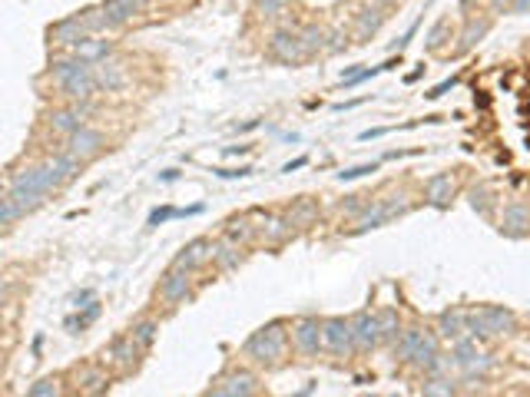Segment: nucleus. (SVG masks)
<instances>
[{"mask_svg": "<svg viewBox=\"0 0 530 397\" xmlns=\"http://www.w3.org/2000/svg\"><path fill=\"white\" fill-rule=\"evenodd\" d=\"M139 351H143V347L136 345V338L123 335V338H116L113 345H110V351H106V361H110V364H116L120 371H133V368H136V361H139Z\"/></svg>", "mask_w": 530, "mask_h": 397, "instance_id": "obj_11", "label": "nucleus"}, {"mask_svg": "<svg viewBox=\"0 0 530 397\" xmlns=\"http://www.w3.org/2000/svg\"><path fill=\"white\" fill-rule=\"evenodd\" d=\"M156 331H159V324H156V322H136L133 328H129V335L136 338L139 347H152V341H156Z\"/></svg>", "mask_w": 530, "mask_h": 397, "instance_id": "obj_31", "label": "nucleus"}, {"mask_svg": "<svg viewBox=\"0 0 530 397\" xmlns=\"http://www.w3.org/2000/svg\"><path fill=\"white\" fill-rule=\"evenodd\" d=\"M438 354H441V351H438V338L424 331V338H421V345H417V351H415V358L411 361H415L417 368H424V371H428L431 364L438 361Z\"/></svg>", "mask_w": 530, "mask_h": 397, "instance_id": "obj_26", "label": "nucleus"}, {"mask_svg": "<svg viewBox=\"0 0 530 397\" xmlns=\"http://www.w3.org/2000/svg\"><path fill=\"white\" fill-rule=\"evenodd\" d=\"M375 169H378L375 162H365V166H352V169H341L338 179H341V182H352V179H361V175L375 173Z\"/></svg>", "mask_w": 530, "mask_h": 397, "instance_id": "obj_40", "label": "nucleus"}, {"mask_svg": "<svg viewBox=\"0 0 530 397\" xmlns=\"http://www.w3.org/2000/svg\"><path fill=\"white\" fill-rule=\"evenodd\" d=\"M242 245L239 242H232V238H222L219 245H215L213 252V259L219 261V268H226V272H232V268H239V261H242Z\"/></svg>", "mask_w": 530, "mask_h": 397, "instance_id": "obj_22", "label": "nucleus"}, {"mask_svg": "<svg viewBox=\"0 0 530 397\" xmlns=\"http://www.w3.org/2000/svg\"><path fill=\"white\" fill-rule=\"evenodd\" d=\"M80 20H83V27H87L89 34H100V30H106L110 27V20H106V10L103 7H89V10L80 13Z\"/></svg>", "mask_w": 530, "mask_h": 397, "instance_id": "obj_33", "label": "nucleus"}, {"mask_svg": "<svg viewBox=\"0 0 530 397\" xmlns=\"http://www.w3.org/2000/svg\"><path fill=\"white\" fill-rule=\"evenodd\" d=\"M73 53L96 66L100 60H106V57L113 53V43H110V40H89V37H87V40H80V43H76Z\"/></svg>", "mask_w": 530, "mask_h": 397, "instance_id": "obj_21", "label": "nucleus"}, {"mask_svg": "<svg viewBox=\"0 0 530 397\" xmlns=\"http://www.w3.org/2000/svg\"><path fill=\"white\" fill-rule=\"evenodd\" d=\"M381 20H385V13H381L378 3H375V7H365V10L358 13V20H354V34H358V37H368V34H375L381 27Z\"/></svg>", "mask_w": 530, "mask_h": 397, "instance_id": "obj_25", "label": "nucleus"}, {"mask_svg": "<svg viewBox=\"0 0 530 397\" xmlns=\"http://www.w3.org/2000/svg\"><path fill=\"white\" fill-rule=\"evenodd\" d=\"M3 301H7V291H3V285H0V308H3Z\"/></svg>", "mask_w": 530, "mask_h": 397, "instance_id": "obj_47", "label": "nucleus"}, {"mask_svg": "<svg viewBox=\"0 0 530 397\" xmlns=\"http://www.w3.org/2000/svg\"><path fill=\"white\" fill-rule=\"evenodd\" d=\"M268 50H272V57L282 63L308 60V53H305V47H302V37L292 34V30H275V34L268 37Z\"/></svg>", "mask_w": 530, "mask_h": 397, "instance_id": "obj_7", "label": "nucleus"}, {"mask_svg": "<svg viewBox=\"0 0 530 397\" xmlns=\"http://www.w3.org/2000/svg\"><path fill=\"white\" fill-rule=\"evenodd\" d=\"M421 338H424V331H421V328H408V331H401V335H398V358H401V361L415 358L417 345H421Z\"/></svg>", "mask_w": 530, "mask_h": 397, "instance_id": "obj_27", "label": "nucleus"}, {"mask_svg": "<svg viewBox=\"0 0 530 397\" xmlns=\"http://www.w3.org/2000/svg\"><path fill=\"white\" fill-rule=\"evenodd\" d=\"M259 232H262V238H268V242H282V238L292 232V222L289 219H265Z\"/></svg>", "mask_w": 530, "mask_h": 397, "instance_id": "obj_30", "label": "nucleus"}, {"mask_svg": "<svg viewBox=\"0 0 530 397\" xmlns=\"http://www.w3.org/2000/svg\"><path fill=\"white\" fill-rule=\"evenodd\" d=\"M530 229V209L527 205H507L504 209V219H501V232L510 238L524 236Z\"/></svg>", "mask_w": 530, "mask_h": 397, "instance_id": "obj_18", "label": "nucleus"}, {"mask_svg": "<svg viewBox=\"0 0 530 397\" xmlns=\"http://www.w3.org/2000/svg\"><path fill=\"white\" fill-rule=\"evenodd\" d=\"M285 351H289V331H285L282 322H272L259 328V331H252L249 341L242 345V354L255 361V364H278L285 358Z\"/></svg>", "mask_w": 530, "mask_h": 397, "instance_id": "obj_2", "label": "nucleus"}, {"mask_svg": "<svg viewBox=\"0 0 530 397\" xmlns=\"http://www.w3.org/2000/svg\"><path fill=\"white\" fill-rule=\"evenodd\" d=\"M487 30H491V20H471V24H467V30L461 34V43H457V50H461V53H464V50H471L480 37H484V34H487Z\"/></svg>", "mask_w": 530, "mask_h": 397, "instance_id": "obj_29", "label": "nucleus"}, {"mask_svg": "<svg viewBox=\"0 0 530 397\" xmlns=\"http://www.w3.org/2000/svg\"><path fill=\"white\" fill-rule=\"evenodd\" d=\"M444 34H447V20H438V24L431 27V34H428V47L431 50H438L444 43Z\"/></svg>", "mask_w": 530, "mask_h": 397, "instance_id": "obj_41", "label": "nucleus"}, {"mask_svg": "<svg viewBox=\"0 0 530 397\" xmlns=\"http://www.w3.org/2000/svg\"><path fill=\"white\" fill-rule=\"evenodd\" d=\"M471 205H474L480 215H487V212H491V192H487V189H471Z\"/></svg>", "mask_w": 530, "mask_h": 397, "instance_id": "obj_39", "label": "nucleus"}, {"mask_svg": "<svg viewBox=\"0 0 530 397\" xmlns=\"http://www.w3.org/2000/svg\"><path fill=\"white\" fill-rule=\"evenodd\" d=\"M404 209H408L404 196H394L392 202H381V205H365V212L358 215V225H354V232H368V229H378L381 222H388L392 215H401Z\"/></svg>", "mask_w": 530, "mask_h": 397, "instance_id": "obj_8", "label": "nucleus"}, {"mask_svg": "<svg viewBox=\"0 0 530 397\" xmlns=\"http://www.w3.org/2000/svg\"><path fill=\"white\" fill-rule=\"evenodd\" d=\"M352 338L358 351H371L381 341V328H378V315L371 311H358L352 318Z\"/></svg>", "mask_w": 530, "mask_h": 397, "instance_id": "obj_9", "label": "nucleus"}, {"mask_svg": "<svg viewBox=\"0 0 530 397\" xmlns=\"http://www.w3.org/2000/svg\"><path fill=\"white\" fill-rule=\"evenodd\" d=\"M103 146H106V139H103L100 129H93V126H76L73 133L66 136V152H73L76 159H93V156H100Z\"/></svg>", "mask_w": 530, "mask_h": 397, "instance_id": "obj_4", "label": "nucleus"}, {"mask_svg": "<svg viewBox=\"0 0 530 397\" xmlns=\"http://www.w3.org/2000/svg\"><path fill=\"white\" fill-rule=\"evenodd\" d=\"M213 252H215V245L209 242V238H196V242H189V245L176 255L173 268H186V272H192V268H199V265H206V261L213 259Z\"/></svg>", "mask_w": 530, "mask_h": 397, "instance_id": "obj_13", "label": "nucleus"}, {"mask_svg": "<svg viewBox=\"0 0 530 397\" xmlns=\"http://www.w3.org/2000/svg\"><path fill=\"white\" fill-rule=\"evenodd\" d=\"M27 394H30V397H57V394H60V387H57V381H50V377H47V381H37V384L27 387Z\"/></svg>", "mask_w": 530, "mask_h": 397, "instance_id": "obj_38", "label": "nucleus"}, {"mask_svg": "<svg viewBox=\"0 0 530 397\" xmlns=\"http://www.w3.org/2000/svg\"><path fill=\"white\" fill-rule=\"evenodd\" d=\"M159 298H163L166 305L186 301V298H189V272H186V268H169V275H166L163 285H159Z\"/></svg>", "mask_w": 530, "mask_h": 397, "instance_id": "obj_14", "label": "nucleus"}, {"mask_svg": "<svg viewBox=\"0 0 530 397\" xmlns=\"http://www.w3.org/2000/svg\"><path fill=\"white\" fill-rule=\"evenodd\" d=\"M510 7H514V13H527L530 10V0H510Z\"/></svg>", "mask_w": 530, "mask_h": 397, "instance_id": "obj_46", "label": "nucleus"}, {"mask_svg": "<svg viewBox=\"0 0 530 397\" xmlns=\"http://www.w3.org/2000/svg\"><path fill=\"white\" fill-rule=\"evenodd\" d=\"M378 328H381V341H398V335H401V322H398V311H394V308L378 311Z\"/></svg>", "mask_w": 530, "mask_h": 397, "instance_id": "obj_28", "label": "nucleus"}, {"mask_svg": "<svg viewBox=\"0 0 530 397\" xmlns=\"http://www.w3.org/2000/svg\"><path fill=\"white\" fill-rule=\"evenodd\" d=\"M292 345L299 354L305 358H315L322 351V322L318 318H302V322L292 324Z\"/></svg>", "mask_w": 530, "mask_h": 397, "instance_id": "obj_5", "label": "nucleus"}, {"mask_svg": "<svg viewBox=\"0 0 530 397\" xmlns=\"http://www.w3.org/2000/svg\"><path fill=\"white\" fill-rule=\"evenodd\" d=\"M322 347H329L331 354H348V351L354 347L352 322H345V318H329V322H322Z\"/></svg>", "mask_w": 530, "mask_h": 397, "instance_id": "obj_6", "label": "nucleus"}, {"mask_svg": "<svg viewBox=\"0 0 530 397\" xmlns=\"http://www.w3.org/2000/svg\"><path fill=\"white\" fill-rule=\"evenodd\" d=\"M93 76H96V87L106 89V93H116V89L127 87V70H123V63H106L100 60L96 66H93Z\"/></svg>", "mask_w": 530, "mask_h": 397, "instance_id": "obj_16", "label": "nucleus"}, {"mask_svg": "<svg viewBox=\"0 0 530 397\" xmlns=\"http://www.w3.org/2000/svg\"><path fill=\"white\" fill-rule=\"evenodd\" d=\"M315 215H318L315 202H299V205L289 212V222H292V225H308L312 219H315Z\"/></svg>", "mask_w": 530, "mask_h": 397, "instance_id": "obj_36", "label": "nucleus"}, {"mask_svg": "<svg viewBox=\"0 0 530 397\" xmlns=\"http://www.w3.org/2000/svg\"><path fill=\"white\" fill-rule=\"evenodd\" d=\"M375 3H378V7H381V3H392V0H375Z\"/></svg>", "mask_w": 530, "mask_h": 397, "instance_id": "obj_49", "label": "nucleus"}, {"mask_svg": "<svg viewBox=\"0 0 530 397\" xmlns=\"http://www.w3.org/2000/svg\"><path fill=\"white\" fill-rule=\"evenodd\" d=\"M255 391H259V384H255V377L249 371H232L209 387V394H215V397H249V394H255Z\"/></svg>", "mask_w": 530, "mask_h": 397, "instance_id": "obj_10", "label": "nucleus"}, {"mask_svg": "<svg viewBox=\"0 0 530 397\" xmlns=\"http://www.w3.org/2000/svg\"><path fill=\"white\" fill-rule=\"evenodd\" d=\"M89 30L83 27V20L80 17H66V20H60V24L50 30V40L57 43V47H70L73 50L80 40H87Z\"/></svg>", "mask_w": 530, "mask_h": 397, "instance_id": "obj_15", "label": "nucleus"}, {"mask_svg": "<svg viewBox=\"0 0 530 397\" xmlns=\"http://www.w3.org/2000/svg\"><path fill=\"white\" fill-rule=\"evenodd\" d=\"M428 397H451V394H457V387L451 384V381H444V377H431L428 384L421 387Z\"/></svg>", "mask_w": 530, "mask_h": 397, "instance_id": "obj_37", "label": "nucleus"}, {"mask_svg": "<svg viewBox=\"0 0 530 397\" xmlns=\"http://www.w3.org/2000/svg\"><path fill=\"white\" fill-rule=\"evenodd\" d=\"M424 192H428L431 205L444 209V205L451 202V196H454V179H451V175H431L428 186H424Z\"/></svg>", "mask_w": 530, "mask_h": 397, "instance_id": "obj_20", "label": "nucleus"}, {"mask_svg": "<svg viewBox=\"0 0 530 397\" xmlns=\"http://www.w3.org/2000/svg\"><path fill=\"white\" fill-rule=\"evenodd\" d=\"M517 328V315L501 305H484V308L467 311V335L471 338H497L510 335Z\"/></svg>", "mask_w": 530, "mask_h": 397, "instance_id": "obj_3", "label": "nucleus"}, {"mask_svg": "<svg viewBox=\"0 0 530 397\" xmlns=\"http://www.w3.org/2000/svg\"><path fill=\"white\" fill-rule=\"evenodd\" d=\"M255 236V229L249 225V219H232V222L226 225V238H232V242H249V238Z\"/></svg>", "mask_w": 530, "mask_h": 397, "instance_id": "obj_34", "label": "nucleus"}, {"mask_svg": "<svg viewBox=\"0 0 530 397\" xmlns=\"http://www.w3.org/2000/svg\"><path fill=\"white\" fill-rule=\"evenodd\" d=\"M299 37H302V47H305V53H308V57H312L315 50L325 47V30H318V27H305Z\"/></svg>", "mask_w": 530, "mask_h": 397, "instance_id": "obj_35", "label": "nucleus"}, {"mask_svg": "<svg viewBox=\"0 0 530 397\" xmlns=\"http://www.w3.org/2000/svg\"><path fill=\"white\" fill-rule=\"evenodd\" d=\"M60 89H64L66 99H73V103H80V99H89L93 93H96V76H93V66H87V70H76L73 76H66L64 83H60Z\"/></svg>", "mask_w": 530, "mask_h": 397, "instance_id": "obj_12", "label": "nucleus"}, {"mask_svg": "<svg viewBox=\"0 0 530 397\" xmlns=\"http://www.w3.org/2000/svg\"><path fill=\"white\" fill-rule=\"evenodd\" d=\"M438 331H441V338H451V341L464 338L467 335V311H461V308L444 311L441 318H438Z\"/></svg>", "mask_w": 530, "mask_h": 397, "instance_id": "obj_19", "label": "nucleus"}, {"mask_svg": "<svg viewBox=\"0 0 530 397\" xmlns=\"http://www.w3.org/2000/svg\"><path fill=\"white\" fill-rule=\"evenodd\" d=\"M451 87H454V80H444L441 87H434V89H431V93H428V96H431V99H438V96H444V93H447V89H451Z\"/></svg>", "mask_w": 530, "mask_h": 397, "instance_id": "obj_45", "label": "nucleus"}, {"mask_svg": "<svg viewBox=\"0 0 530 397\" xmlns=\"http://www.w3.org/2000/svg\"><path fill=\"white\" fill-rule=\"evenodd\" d=\"M471 3H474V0H461V10H467V7H471Z\"/></svg>", "mask_w": 530, "mask_h": 397, "instance_id": "obj_48", "label": "nucleus"}, {"mask_svg": "<svg viewBox=\"0 0 530 397\" xmlns=\"http://www.w3.org/2000/svg\"><path fill=\"white\" fill-rule=\"evenodd\" d=\"M143 3H146V0H106L103 10H106L110 27H127L136 13H143Z\"/></svg>", "mask_w": 530, "mask_h": 397, "instance_id": "obj_17", "label": "nucleus"}, {"mask_svg": "<svg viewBox=\"0 0 530 397\" xmlns=\"http://www.w3.org/2000/svg\"><path fill=\"white\" fill-rule=\"evenodd\" d=\"M76 126H83V116H80L73 106H70V110H57L50 116V129L53 133H60V136H70Z\"/></svg>", "mask_w": 530, "mask_h": 397, "instance_id": "obj_23", "label": "nucleus"}, {"mask_svg": "<svg viewBox=\"0 0 530 397\" xmlns=\"http://www.w3.org/2000/svg\"><path fill=\"white\" fill-rule=\"evenodd\" d=\"M285 3H289V0H259V10H262L265 17H275V13L285 10Z\"/></svg>", "mask_w": 530, "mask_h": 397, "instance_id": "obj_42", "label": "nucleus"}, {"mask_svg": "<svg viewBox=\"0 0 530 397\" xmlns=\"http://www.w3.org/2000/svg\"><path fill=\"white\" fill-rule=\"evenodd\" d=\"M176 215V209H156L150 215V225H159V222H166V219H173Z\"/></svg>", "mask_w": 530, "mask_h": 397, "instance_id": "obj_44", "label": "nucleus"}, {"mask_svg": "<svg viewBox=\"0 0 530 397\" xmlns=\"http://www.w3.org/2000/svg\"><path fill=\"white\" fill-rule=\"evenodd\" d=\"M80 384H83V391H87V394H100V391H106V387H110V377H106L103 371H96V368H89V371H83Z\"/></svg>", "mask_w": 530, "mask_h": 397, "instance_id": "obj_32", "label": "nucleus"}, {"mask_svg": "<svg viewBox=\"0 0 530 397\" xmlns=\"http://www.w3.org/2000/svg\"><path fill=\"white\" fill-rule=\"evenodd\" d=\"M60 186H64V182L57 179V173H53L50 162H47V166H34V169H24V173L13 175L7 196H10V202L20 212H34L37 205L47 202V196H50L53 189H60Z\"/></svg>", "mask_w": 530, "mask_h": 397, "instance_id": "obj_1", "label": "nucleus"}, {"mask_svg": "<svg viewBox=\"0 0 530 397\" xmlns=\"http://www.w3.org/2000/svg\"><path fill=\"white\" fill-rule=\"evenodd\" d=\"M215 173L222 175V179H245L252 169H249V166H239V169H215Z\"/></svg>", "mask_w": 530, "mask_h": 397, "instance_id": "obj_43", "label": "nucleus"}, {"mask_svg": "<svg viewBox=\"0 0 530 397\" xmlns=\"http://www.w3.org/2000/svg\"><path fill=\"white\" fill-rule=\"evenodd\" d=\"M80 166H83V159H76L73 152H60V156H53L50 159V169L57 173L60 182H70V179L80 173Z\"/></svg>", "mask_w": 530, "mask_h": 397, "instance_id": "obj_24", "label": "nucleus"}]
</instances>
